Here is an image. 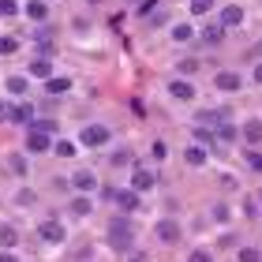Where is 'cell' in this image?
I'll return each mask as SVG.
<instances>
[{
	"label": "cell",
	"instance_id": "cell-9",
	"mask_svg": "<svg viewBox=\"0 0 262 262\" xmlns=\"http://www.w3.org/2000/svg\"><path fill=\"white\" fill-rule=\"evenodd\" d=\"M30 75H34V79H53L49 56H34V60H30Z\"/></svg>",
	"mask_w": 262,
	"mask_h": 262
},
{
	"label": "cell",
	"instance_id": "cell-33",
	"mask_svg": "<svg viewBox=\"0 0 262 262\" xmlns=\"http://www.w3.org/2000/svg\"><path fill=\"white\" fill-rule=\"evenodd\" d=\"M180 71H184V75H195V71H199V60H184Z\"/></svg>",
	"mask_w": 262,
	"mask_h": 262
},
{
	"label": "cell",
	"instance_id": "cell-18",
	"mask_svg": "<svg viewBox=\"0 0 262 262\" xmlns=\"http://www.w3.org/2000/svg\"><path fill=\"white\" fill-rule=\"evenodd\" d=\"M244 139L247 142H262V120H247L244 124Z\"/></svg>",
	"mask_w": 262,
	"mask_h": 262
},
{
	"label": "cell",
	"instance_id": "cell-36",
	"mask_svg": "<svg viewBox=\"0 0 262 262\" xmlns=\"http://www.w3.org/2000/svg\"><path fill=\"white\" fill-rule=\"evenodd\" d=\"M0 262H19L15 255H0Z\"/></svg>",
	"mask_w": 262,
	"mask_h": 262
},
{
	"label": "cell",
	"instance_id": "cell-39",
	"mask_svg": "<svg viewBox=\"0 0 262 262\" xmlns=\"http://www.w3.org/2000/svg\"><path fill=\"white\" fill-rule=\"evenodd\" d=\"M90 4H98V0H90Z\"/></svg>",
	"mask_w": 262,
	"mask_h": 262
},
{
	"label": "cell",
	"instance_id": "cell-25",
	"mask_svg": "<svg viewBox=\"0 0 262 262\" xmlns=\"http://www.w3.org/2000/svg\"><path fill=\"white\" fill-rule=\"evenodd\" d=\"M8 90H11V94H27V79H19V75L8 79Z\"/></svg>",
	"mask_w": 262,
	"mask_h": 262
},
{
	"label": "cell",
	"instance_id": "cell-35",
	"mask_svg": "<svg viewBox=\"0 0 262 262\" xmlns=\"http://www.w3.org/2000/svg\"><path fill=\"white\" fill-rule=\"evenodd\" d=\"M191 262H213L210 251H191Z\"/></svg>",
	"mask_w": 262,
	"mask_h": 262
},
{
	"label": "cell",
	"instance_id": "cell-19",
	"mask_svg": "<svg viewBox=\"0 0 262 262\" xmlns=\"http://www.w3.org/2000/svg\"><path fill=\"white\" fill-rule=\"evenodd\" d=\"M71 213H75V217H86L90 213V199H75L71 202Z\"/></svg>",
	"mask_w": 262,
	"mask_h": 262
},
{
	"label": "cell",
	"instance_id": "cell-12",
	"mask_svg": "<svg viewBox=\"0 0 262 262\" xmlns=\"http://www.w3.org/2000/svg\"><path fill=\"white\" fill-rule=\"evenodd\" d=\"M23 11H27V19H30V23H41L45 15H49V8H45V0H30V4L23 8Z\"/></svg>",
	"mask_w": 262,
	"mask_h": 262
},
{
	"label": "cell",
	"instance_id": "cell-26",
	"mask_svg": "<svg viewBox=\"0 0 262 262\" xmlns=\"http://www.w3.org/2000/svg\"><path fill=\"white\" fill-rule=\"evenodd\" d=\"M210 8H213V0H191V11H195V15H206Z\"/></svg>",
	"mask_w": 262,
	"mask_h": 262
},
{
	"label": "cell",
	"instance_id": "cell-4",
	"mask_svg": "<svg viewBox=\"0 0 262 262\" xmlns=\"http://www.w3.org/2000/svg\"><path fill=\"white\" fill-rule=\"evenodd\" d=\"M82 142H86V146H105V142H109V131L101 124H90V127H82Z\"/></svg>",
	"mask_w": 262,
	"mask_h": 262
},
{
	"label": "cell",
	"instance_id": "cell-40",
	"mask_svg": "<svg viewBox=\"0 0 262 262\" xmlns=\"http://www.w3.org/2000/svg\"><path fill=\"white\" fill-rule=\"evenodd\" d=\"M131 4H135V0H131Z\"/></svg>",
	"mask_w": 262,
	"mask_h": 262
},
{
	"label": "cell",
	"instance_id": "cell-21",
	"mask_svg": "<svg viewBox=\"0 0 262 262\" xmlns=\"http://www.w3.org/2000/svg\"><path fill=\"white\" fill-rule=\"evenodd\" d=\"M53 150L60 154V158H71V154H75V142H68V139H60V142H56Z\"/></svg>",
	"mask_w": 262,
	"mask_h": 262
},
{
	"label": "cell",
	"instance_id": "cell-6",
	"mask_svg": "<svg viewBox=\"0 0 262 262\" xmlns=\"http://www.w3.org/2000/svg\"><path fill=\"white\" fill-rule=\"evenodd\" d=\"M41 240H49V244H64V225L60 221H41Z\"/></svg>",
	"mask_w": 262,
	"mask_h": 262
},
{
	"label": "cell",
	"instance_id": "cell-16",
	"mask_svg": "<svg viewBox=\"0 0 262 262\" xmlns=\"http://www.w3.org/2000/svg\"><path fill=\"white\" fill-rule=\"evenodd\" d=\"M45 90H49L53 98H60V94H68V90H71V79H60V75H53V79H49V86H45Z\"/></svg>",
	"mask_w": 262,
	"mask_h": 262
},
{
	"label": "cell",
	"instance_id": "cell-20",
	"mask_svg": "<svg viewBox=\"0 0 262 262\" xmlns=\"http://www.w3.org/2000/svg\"><path fill=\"white\" fill-rule=\"evenodd\" d=\"M195 139H199V142H206V146H217V139H213V131H210V127H195Z\"/></svg>",
	"mask_w": 262,
	"mask_h": 262
},
{
	"label": "cell",
	"instance_id": "cell-8",
	"mask_svg": "<svg viewBox=\"0 0 262 262\" xmlns=\"http://www.w3.org/2000/svg\"><path fill=\"white\" fill-rule=\"evenodd\" d=\"M240 23H244V8L240 4L221 8V27H240Z\"/></svg>",
	"mask_w": 262,
	"mask_h": 262
},
{
	"label": "cell",
	"instance_id": "cell-3",
	"mask_svg": "<svg viewBox=\"0 0 262 262\" xmlns=\"http://www.w3.org/2000/svg\"><path fill=\"white\" fill-rule=\"evenodd\" d=\"M213 86L232 94V90H240V86H244V79L236 75V71H217V75H213Z\"/></svg>",
	"mask_w": 262,
	"mask_h": 262
},
{
	"label": "cell",
	"instance_id": "cell-27",
	"mask_svg": "<svg viewBox=\"0 0 262 262\" xmlns=\"http://www.w3.org/2000/svg\"><path fill=\"white\" fill-rule=\"evenodd\" d=\"M247 165H251L255 172H262V154L258 150H247Z\"/></svg>",
	"mask_w": 262,
	"mask_h": 262
},
{
	"label": "cell",
	"instance_id": "cell-23",
	"mask_svg": "<svg viewBox=\"0 0 262 262\" xmlns=\"http://www.w3.org/2000/svg\"><path fill=\"white\" fill-rule=\"evenodd\" d=\"M187 161H191V165H202V161H206V150H202V146H191V150H187Z\"/></svg>",
	"mask_w": 262,
	"mask_h": 262
},
{
	"label": "cell",
	"instance_id": "cell-31",
	"mask_svg": "<svg viewBox=\"0 0 262 262\" xmlns=\"http://www.w3.org/2000/svg\"><path fill=\"white\" fill-rule=\"evenodd\" d=\"M150 154H154V161H161L169 150H165V142H154V146H150Z\"/></svg>",
	"mask_w": 262,
	"mask_h": 262
},
{
	"label": "cell",
	"instance_id": "cell-14",
	"mask_svg": "<svg viewBox=\"0 0 262 262\" xmlns=\"http://www.w3.org/2000/svg\"><path fill=\"white\" fill-rule=\"evenodd\" d=\"M116 202H120V210H139V191H116Z\"/></svg>",
	"mask_w": 262,
	"mask_h": 262
},
{
	"label": "cell",
	"instance_id": "cell-7",
	"mask_svg": "<svg viewBox=\"0 0 262 262\" xmlns=\"http://www.w3.org/2000/svg\"><path fill=\"white\" fill-rule=\"evenodd\" d=\"M49 146H53L49 135H45V131H34V127H30V135H27V150H30V154H45Z\"/></svg>",
	"mask_w": 262,
	"mask_h": 262
},
{
	"label": "cell",
	"instance_id": "cell-15",
	"mask_svg": "<svg viewBox=\"0 0 262 262\" xmlns=\"http://www.w3.org/2000/svg\"><path fill=\"white\" fill-rule=\"evenodd\" d=\"M221 38H225V27H221V23H210V27L202 30V41H206V45H217Z\"/></svg>",
	"mask_w": 262,
	"mask_h": 262
},
{
	"label": "cell",
	"instance_id": "cell-32",
	"mask_svg": "<svg viewBox=\"0 0 262 262\" xmlns=\"http://www.w3.org/2000/svg\"><path fill=\"white\" fill-rule=\"evenodd\" d=\"M11 169L23 176V172H27V158H19V154H15V158H11Z\"/></svg>",
	"mask_w": 262,
	"mask_h": 262
},
{
	"label": "cell",
	"instance_id": "cell-34",
	"mask_svg": "<svg viewBox=\"0 0 262 262\" xmlns=\"http://www.w3.org/2000/svg\"><path fill=\"white\" fill-rule=\"evenodd\" d=\"M131 161V154L127 150H120V154H113V165H127Z\"/></svg>",
	"mask_w": 262,
	"mask_h": 262
},
{
	"label": "cell",
	"instance_id": "cell-2",
	"mask_svg": "<svg viewBox=\"0 0 262 262\" xmlns=\"http://www.w3.org/2000/svg\"><path fill=\"white\" fill-rule=\"evenodd\" d=\"M154 236H158L161 244H176V240H180V225H176V221H158V225H154Z\"/></svg>",
	"mask_w": 262,
	"mask_h": 262
},
{
	"label": "cell",
	"instance_id": "cell-24",
	"mask_svg": "<svg viewBox=\"0 0 262 262\" xmlns=\"http://www.w3.org/2000/svg\"><path fill=\"white\" fill-rule=\"evenodd\" d=\"M191 34H195V30L187 27V23H180V27L172 30V38H176V41H187V38H191Z\"/></svg>",
	"mask_w": 262,
	"mask_h": 262
},
{
	"label": "cell",
	"instance_id": "cell-29",
	"mask_svg": "<svg viewBox=\"0 0 262 262\" xmlns=\"http://www.w3.org/2000/svg\"><path fill=\"white\" fill-rule=\"evenodd\" d=\"M34 131H45V135H53V131H56V120H38V124H34Z\"/></svg>",
	"mask_w": 262,
	"mask_h": 262
},
{
	"label": "cell",
	"instance_id": "cell-37",
	"mask_svg": "<svg viewBox=\"0 0 262 262\" xmlns=\"http://www.w3.org/2000/svg\"><path fill=\"white\" fill-rule=\"evenodd\" d=\"M255 82H262V64H258V68H255Z\"/></svg>",
	"mask_w": 262,
	"mask_h": 262
},
{
	"label": "cell",
	"instance_id": "cell-17",
	"mask_svg": "<svg viewBox=\"0 0 262 262\" xmlns=\"http://www.w3.org/2000/svg\"><path fill=\"white\" fill-rule=\"evenodd\" d=\"M15 244H19L15 225H0V247H15Z\"/></svg>",
	"mask_w": 262,
	"mask_h": 262
},
{
	"label": "cell",
	"instance_id": "cell-1",
	"mask_svg": "<svg viewBox=\"0 0 262 262\" xmlns=\"http://www.w3.org/2000/svg\"><path fill=\"white\" fill-rule=\"evenodd\" d=\"M109 244L116 247V251H124V247L131 244V225L124 217H113V225H109Z\"/></svg>",
	"mask_w": 262,
	"mask_h": 262
},
{
	"label": "cell",
	"instance_id": "cell-11",
	"mask_svg": "<svg viewBox=\"0 0 262 262\" xmlns=\"http://www.w3.org/2000/svg\"><path fill=\"white\" fill-rule=\"evenodd\" d=\"M150 187H154V172L135 169V176H131V191H150Z\"/></svg>",
	"mask_w": 262,
	"mask_h": 262
},
{
	"label": "cell",
	"instance_id": "cell-10",
	"mask_svg": "<svg viewBox=\"0 0 262 262\" xmlns=\"http://www.w3.org/2000/svg\"><path fill=\"white\" fill-rule=\"evenodd\" d=\"M169 94H172L176 101H191L195 98V86H191V82H184V79H176L172 86H169Z\"/></svg>",
	"mask_w": 262,
	"mask_h": 262
},
{
	"label": "cell",
	"instance_id": "cell-30",
	"mask_svg": "<svg viewBox=\"0 0 262 262\" xmlns=\"http://www.w3.org/2000/svg\"><path fill=\"white\" fill-rule=\"evenodd\" d=\"M240 262H258V251H255V247H244V251H240Z\"/></svg>",
	"mask_w": 262,
	"mask_h": 262
},
{
	"label": "cell",
	"instance_id": "cell-28",
	"mask_svg": "<svg viewBox=\"0 0 262 262\" xmlns=\"http://www.w3.org/2000/svg\"><path fill=\"white\" fill-rule=\"evenodd\" d=\"M15 11H19L15 0H0V15H15Z\"/></svg>",
	"mask_w": 262,
	"mask_h": 262
},
{
	"label": "cell",
	"instance_id": "cell-13",
	"mask_svg": "<svg viewBox=\"0 0 262 262\" xmlns=\"http://www.w3.org/2000/svg\"><path fill=\"white\" fill-rule=\"evenodd\" d=\"M199 124H206V127H221V120H225V113H217V109H199V116H195Z\"/></svg>",
	"mask_w": 262,
	"mask_h": 262
},
{
	"label": "cell",
	"instance_id": "cell-38",
	"mask_svg": "<svg viewBox=\"0 0 262 262\" xmlns=\"http://www.w3.org/2000/svg\"><path fill=\"white\" fill-rule=\"evenodd\" d=\"M255 56H262V41H258V45H255Z\"/></svg>",
	"mask_w": 262,
	"mask_h": 262
},
{
	"label": "cell",
	"instance_id": "cell-22",
	"mask_svg": "<svg viewBox=\"0 0 262 262\" xmlns=\"http://www.w3.org/2000/svg\"><path fill=\"white\" fill-rule=\"evenodd\" d=\"M15 49H19V41H15V38H0V56H11Z\"/></svg>",
	"mask_w": 262,
	"mask_h": 262
},
{
	"label": "cell",
	"instance_id": "cell-5",
	"mask_svg": "<svg viewBox=\"0 0 262 262\" xmlns=\"http://www.w3.org/2000/svg\"><path fill=\"white\" fill-rule=\"evenodd\" d=\"M71 187H75V191H94V187H98V176H94L90 169H79L75 176H71Z\"/></svg>",
	"mask_w": 262,
	"mask_h": 262
}]
</instances>
